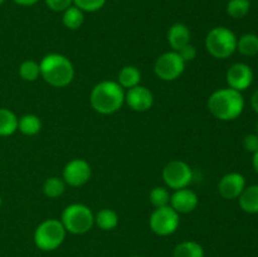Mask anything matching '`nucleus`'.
Instances as JSON below:
<instances>
[{
	"mask_svg": "<svg viewBox=\"0 0 258 257\" xmlns=\"http://www.w3.org/2000/svg\"><path fill=\"white\" fill-rule=\"evenodd\" d=\"M209 112L221 121H233L244 110V98L242 92L233 88H221L214 91L208 98Z\"/></svg>",
	"mask_w": 258,
	"mask_h": 257,
	"instance_id": "f257e3e1",
	"label": "nucleus"
},
{
	"mask_svg": "<svg viewBox=\"0 0 258 257\" xmlns=\"http://www.w3.org/2000/svg\"><path fill=\"white\" fill-rule=\"evenodd\" d=\"M90 102L96 112L111 115L122 107L125 102V91L115 81H102L91 91Z\"/></svg>",
	"mask_w": 258,
	"mask_h": 257,
	"instance_id": "f03ea898",
	"label": "nucleus"
},
{
	"mask_svg": "<svg viewBox=\"0 0 258 257\" xmlns=\"http://www.w3.org/2000/svg\"><path fill=\"white\" fill-rule=\"evenodd\" d=\"M40 76L48 85L62 88L70 85L75 78V68L66 55L49 53L39 63Z\"/></svg>",
	"mask_w": 258,
	"mask_h": 257,
	"instance_id": "7ed1b4c3",
	"label": "nucleus"
},
{
	"mask_svg": "<svg viewBox=\"0 0 258 257\" xmlns=\"http://www.w3.org/2000/svg\"><path fill=\"white\" fill-rule=\"evenodd\" d=\"M237 39L233 32L226 27H216L206 37V48L209 54L218 59H226L237 50Z\"/></svg>",
	"mask_w": 258,
	"mask_h": 257,
	"instance_id": "20e7f679",
	"label": "nucleus"
},
{
	"mask_svg": "<svg viewBox=\"0 0 258 257\" xmlns=\"http://www.w3.org/2000/svg\"><path fill=\"white\" fill-rule=\"evenodd\" d=\"M66 231L72 234H85L92 228L95 223V216L87 206L81 203H73L66 207L60 218Z\"/></svg>",
	"mask_w": 258,
	"mask_h": 257,
	"instance_id": "39448f33",
	"label": "nucleus"
},
{
	"mask_svg": "<svg viewBox=\"0 0 258 257\" xmlns=\"http://www.w3.org/2000/svg\"><path fill=\"white\" fill-rule=\"evenodd\" d=\"M66 228L58 219H47L42 222L34 231V243L42 251H53L63 243Z\"/></svg>",
	"mask_w": 258,
	"mask_h": 257,
	"instance_id": "423d86ee",
	"label": "nucleus"
},
{
	"mask_svg": "<svg viewBox=\"0 0 258 257\" xmlns=\"http://www.w3.org/2000/svg\"><path fill=\"white\" fill-rule=\"evenodd\" d=\"M149 226L158 236H170L179 227V213L170 206L155 208L149 219Z\"/></svg>",
	"mask_w": 258,
	"mask_h": 257,
	"instance_id": "0eeeda50",
	"label": "nucleus"
},
{
	"mask_svg": "<svg viewBox=\"0 0 258 257\" xmlns=\"http://www.w3.org/2000/svg\"><path fill=\"white\" fill-rule=\"evenodd\" d=\"M185 70V62L181 59L178 52L171 50L161 54L154 65V72L163 81H175Z\"/></svg>",
	"mask_w": 258,
	"mask_h": 257,
	"instance_id": "6e6552de",
	"label": "nucleus"
},
{
	"mask_svg": "<svg viewBox=\"0 0 258 257\" xmlns=\"http://www.w3.org/2000/svg\"><path fill=\"white\" fill-rule=\"evenodd\" d=\"M163 179L170 189L186 188L193 180V171L190 166L181 160H173L163 169Z\"/></svg>",
	"mask_w": 258,
	"mask_h": 257,
	"instance_id": "1a4fd4ad",
	"label": "nucleus"
},
{
	"mask_svg": "<svg viewBox=\"0 0 258 257\" xmlns=\"http://www.w3.org/2000/svg\"><path fill=\"white\" fill-rule=\"evenodd\" d=\"M91 178V166L83 159H73L63 169V180L71 186H81Z\"/></svg>",
	"mask_w": 258,
	"mask_h": 257,
	"instance_id": "9d476101",
	"label": "nucleus"
},
{
	"mask_svg": "<svg viewBox=\"0 0 258 257\" xmlns=\"http://www.w3.org/2000/svg\"><path fill=\"white\" fill-rule=\"evenodd\" d=\"M226 78L229 88L242 92L253 82V71L246 63H234L227 71Z\"/></svg>",
	"mask_w": 258,
	"mask_h": 257,
	"instance_id": "9b49d317",
	"label": "nucleus"
},
{
	"mask_svg": "<svg viewBox=\"0 0 258 257\" xmlns=\"http://www.w3.org/2000/svg\"><path fill=\"white\" fill-rule=\"evenodd\" d=\"M125 101L131 110L136 112H145L153 106L154 96L149 88L139 85L136 87L128 88L125 93Z\"/></svg>",
	"mask_w": 258,
	"mask_h": 257,
	"instance_id": "f8f14e48",
	"label": "nucleus"
},
{
	"mask_svg": "<svg viewBox=\"0 0 258 257\" xmlns=\"http://www.w3.org/2000/svg\"><path fill=\"white\" fill-rule=\"evenodd\" d=\"M244 188L246 179L239 173L226 174L218 183V191L224 199H238Z\"/></svg>",
	"mask_w": 258,
	"mask_h": 257,
	"instance_id": "ddd939ff",
	"label": "nucleus"
},
{
	"mask_svg": "<svg viewBox=\"0 0 258 257\" xmlns=\"http://www.w3.org/2000/svg\"><path fill=\"white\" fill-rule=\"evenodd\" d=\"M198 196L196 194V191H193L191 189L183 188L178 189V190L174 191L170 196V203L169 206L174 209V211L180 213H190L198 206Z\"/></svg>",
	"mask_w": 258,
	"mask_h": 257,
	"instance_id": "4468645a",
	"label": "nucleus"
},
{
	"mask_svg": "<svg viewBox=\"0 0 258 257\" xmlns=\"http://www.w3.org/2000/svg\"><path fill=\"white\" fill-rule=\"evenodd\" d=\"M168 42L175 52L190 43V30L183 23H175L169 28Z\"/></svg>",
	"mask_w": 258,
	"mask_h": 257,
	"instance_id": "2eb2a0df",
	"label": "nucleus"
},
{
	"mask_svg": "<svg viewBox=\"0 0 258 257\" xmlns=\"http://www.w3.org/2000/svg\"><path fill=\"white\" fill-rule=\"evenodd\" d=\"M239 207L243 212L249 214L258 213V184H253L244 188L238 197Z\"/></svg>",
	"mask_w": 258,
	"mask_h": 257,
	"instance_id": "dca6fc26",
	"label": "nucleus"
},
{
	"mask_svg": "<svg viewBox=\"0 0 258 257\" xmlns=\"http://www.w3.org/2000/svg\"><path fill=\"white\" fill-rule=\"evenodd\" d=\"M42 128V121L37 115L28 113L18 118V130L27 136L37 135Z\"/></svg>",
	"mask_w": 258,
	"mask_h": 257,
	"instance_id": "f3484780",
	"label": "nucleus"
},
{
	"mask_svg": "<svg viewBox=\"0 0 258 257\" xmlns=\"http://www.w3.org/2000/svg\"><path fill=\"white\" fill-rule=\"evenodd\" d=\"M18 130V117L12 110L0 108V136H10Z\"/></svg>",
	"mask_w": 258,
	"mask_h": 257,
	"instance_id": "a211bd4d",
	"label": "nucleus"
},
{
	"mask_svg": "<svg viewBox=\"0 0 258 257\" xmlns=\"http://www.w3.org/2000/svg\"><path fill=\"white\" fill-rule=\"evenodd\" d=\"M141 81V73L139 68L134 67V66H126L118 73V81L117 83L122 88H133L140 85Z\"/></svg>",
	"mask_w": 258,
	"mask_h": 257,
	"instance_id": "6ab92c4d",
	"label": "nucleus"
},
{
	"mask_svg": "<svg viewBox=\"0 0 258 257\" xmlns=\"http://www.w3.org/2000/svg\"><path fill=\"white\" fill-rule=\"evenodd\" d=\"M62 22L66 28L71 30H76L82 27L83 22H85V13L78 9L77 7H75V5H71L68 9L63 12Z\"/></svg>",
	"mask_w": 258,
	"mask_h": 257,
	"instance_id": "aec40b11",
	"label": "nucleus"
},
{
	"mask_svg": "<svg viewBox=\"0 0 258 257\" xmlns=\"http://www.w3.org/2000/svg\"><path fill=\"white\" fill-rule=\"evenodd\" d=\"M237 50L246 57H253L258 53V35L247 33L237 39Z\"/></svg>",
	"mask_w": 258,
	"mask_h": 257,
	"instance_id": "412c9836",
	"label": "nucleus"
},
{
	"mask_svg": "<svg viewBox=\"0 0 258 257\" xmlns=\"http://www.w3.org/2000/svg\"><path fill=\"white\" fill-rule=\"evenodd\" d=\"M95 223L102 231H112L118 224V216L115 211L103 208L95 216Z\"/></svg>",
	"mask_w": 258,
	"mask_h": 257,
	"instance_id": "4be33fe9",
	"label": "nucleus"
},
{
	"mask_svg": "<svg viewBox=\"0 0 258 257\" xmlns=\"http://www.w3.org/2000/svg\"><path fill=\"white\" fill-rule=\"evenodd\" d=\"M174 257H204V249L198 242L185 241L175 247Z\"/></svg>",
	"mask_w": 258,
	"mask_h": 257,
	"instance_id": "5701e85b",
	"label": "nucleus"
},
{
	"mask_svg": "<svg viewBox=\"0 0 258 257\" xmlns=\"http://www.w3.org/2000/svg\"><path fill=\"white\" fill-rule=\"evenodd\" d=\"M251 9L249 0H229L227 3V14L233 19H242L246 17Z\"/></svg>",
	"mask_w": 258,
	"mask_h": 257,
	"instance_id": "b1692460",
	"label": "nucleus"
},
{
	"mask_svg": "<svg viewBox=\"0 0 258 257\" xmlns=\"http://www.w3.org/2000/svg\"><path fill=\"white\" fill-rule=\"evenodd\" d=\"M66 190V181L58 176H50L43 184V193L48 198H58Z\"/></svg>",
	"mask_w": 258,
	"mask_h": 257,
	"instance_id": "393cba45",
	"label": "nucleus"
},
{
	"mask_svg": "<svg viewBox=\"0 0 258 257\" xmlns=\"http://www.w3.org/2000/svg\"><path fill=\"white\" fill-rule=\"evenodd\" d=\"M19 76L22 77V80L27 81V82L35 81L40 76L39 63L32 59L24 60L19 67Z\"/></svg>",
	"mask_w": 258,
	"mask_h": 257,
	"instance_id": "a878e982",
	"label": "nucleus"
},
{
	"mask_svg": "<svg viewBox=\"0 0 258 257\" xmlns=\"http://www.w3.org/2000/svg\"><path fill=\"white\" fill-rule=\"evenodd\" d=\"M149 199H150V203L155 208H161V207L169 206V203H170V193L164 186H155L154 189H151L150 194H149Z\"/></svg>",
	"mask_w": 258,
	"mask_h": 257,
	"instance_id": "bb28decb",
	"label": "nucleus"
},
{
	"mask_svg": "<svg viewBox=\"0 0 258 257\" xmlns=\"http://www.w3.org/2000/svg\"><path fill=\"white\" fill-rule=\"evenodd\" d=\"M106 4V0H73V5L83 13H95L102 9Z\"/></svg>",
	"mask_w": 258,
	"mask_h": 257,
	"instance_id": "cd10ccee",
	"label": "nucleus"
},
{
	"mask_svg": "<svg viewBox=\"0 0 258 257\" xmlns=\"http://www.w3.org/2000/svg\"><path fill=\"white\" fill-rule=\"evenodd\" d=\"M45 5L53 12H64L66 9L73 5V0H44Z\"/></svg>",
	"mask_w": 258,
	"mask_h": 257,
	"instance_id": "c85d7f7f",
	"label": "nucleus"
},
{
	"mask_svg": "<svg viewBox=\"0 0 258 257\" xmlns=\"http://www.w3.org/2000/svg\"><path fill=\"white\" fill-rule=\"evenodd\" d=\"M243 148L247 153L254 154L258 150V135L257 134H248L243 138Z\"/></svg>",
	"mask_w": 258,
	"mask_h": 257,
	"instance_id": "c756f323",
	"label": "nucleus"
},
{
	"mask_svg": "<svg viewBox=\"0 0 258 257\" xmlns=\"http://www.w3.org/2000/svg\"><path fill=\"white\" fill-rule=\"evenodd\" d=\"M178 53L181 57V59L186 63V62H190V60H193L194 58H196L197 49L194 45H191L190 43H189V44L184 45L183 48H180V49L178 50Z\"/></svg>",
	"mask_w": 258,
	"mask_h": 257,
	"instance_id": "7c9ffc66",
	"label": "nucleus"
},
{
	"mask_svg": "<svg viewBox=\"0 0 258 257\" xmlns=\"http://www.w3.org/2000/svg\"><path fill=\"white\" fill-rule=\"evenodd\" d=\"M15 4L20 5V7H32V5L37 4L39 0H13Z\"/></svg>",
	"mask_w": 258,
	"mask_h": 257,
	"instance_id": "2f4dec72",
	"label": "nucleus"
},
{
	"mask_svg": "<svg viewBox=\"0 0 258 257\" xmlns=\"http://www.w3.org/2000/svg\"><path fill=\"white\" fill-rule=\"evenodd\" d=\"M251 106L252 108H253V111L256 113H258V88L256 91L253 92V95H252L251 97Z\"/></svg>",
	"mask_w": 258,
	"mask_h": 257,
	"instance_id": "473e14b6",
	"label": "nucleus"
},
{
	"mask_svg": "<svg viewBox=\"0 0 258 257\" xmlns=\"http://www.w3.org/2000/svg\"><path fill=\"white\" fill-rule=\"evenodd\" d=\"M252 165H253V169L258 174V150L253 154V158H252Z\"/></svg>",
	"mask_w": 258,
	"mask_h": 257,
	"instance_id": "72a5a7b5",
	"label": "nucleus"
},
{
	"mask_svg": "<svg viewBox=\"0 0 258 257\" xmlns=\"http://www.w3.org/2000/svg\"><path fill=\"white\" fill-rule=\"evenodd\" d=\"M2 203H3V201H2V196H0V208H2Z\"/></svg>",
	"mask_w": 258,
	"mask_h": 257,
	"instance_id": "f704fd0d",
	"label": "nucleus"
},
{
	"mask_svg": "<svg viewBox=\"0 0 258 257\" xmlns=\"http://www.w3.org/2000/svg\"><path fill=\"white\" fill-rule=\"evenodd\" d=\"M4 3H5V0H0V5L4 4Z\"/></svg>",
	"mask_w": 258,
	"mask_h": 257,
	"instance_id": "c9c22d12",
	"label": "nucleus"
},
{
	"mask_svg": "<svg viewBox=\"0 0 258 257\" xmlns=\"http://www.w3.org/2000/svg\"><path fill=\"white\" fill-rule=\"evenodd\" d=\"M256 131H257L256 134H257V135H258V122H257V126H256Z\"/></svg>",
	"mask_w": 258,
	"mask_h": 257,
	"instance_id": "e433bc0d",
	"label": "nucleus"
},
{
	"mask_svg": "<svg viewBox=\"0 0 258 257\" xmlns=\"http://www.w3.org/2000/svg\"><path fill=\"white\" fill-rule=\"evenodd\" d=\"M131 257H143V256H131Z\"/></svg>",
	"mask_w": 258,
	"mask_h": 257,
	"instance_id": "4c0bfd02",
	"label": "nucleus"
}]
</instances>
